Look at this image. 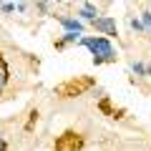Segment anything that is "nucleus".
Returning <instances> with one entry per match:
<instances>
[{
    "instance_id": "7ed1b4c3",
    "label": "nucleus",
    "mask_w": 151,
    "mask_h": 151,
    "mask_svg": "<svg viewBox=\"0 0 151 151\" xmlns=\"http://www.w3.org/2000/svg\"><path fill=\"white\" fill-rule=\"evenodd\" d=\"M81 149H83V136L73 129L63 131L53 144V151H81Z\"/></svg>"
},
{
    "instance_id": "39448f33",
    "label": "nucleus",
    "mask_w": 151,
    "mask_h": 151,
    "mask_svg": "<svg viewBox=\"0 0 151 151\" xmlns=\"http://www.w3.org/2000/svg\"><path fill=\"white\" fill-rule=\"evenodd\" d=\"M58 20H60V25H63L68 33L81 35V30H83V23H81V20H76V18H58Z\"/></svg>"
},
{
    "instance_id": "f8f14e48",
    "label": "nucleus",
    "mask_w": 151,
    "mask_h": 151,
    "mask_svg": "<svg viewBox=\"0 0 151 151\" xmlns=\"http://www.w3.org/2000/svg\"><path fill=\"white\" fill-rule=\"evenodd\" d=\"M131 25H134L136 30H144V23H141V20H136V18H134V20H131Z\"/></svg>"
},
{
    "instance_id": "9d476101",
    "label": "nucleus",
    "mask_w": 151,
    "mask_h": 151,
    "mask_svg": "<svg viewBox=\"0 0 151 151\" xmlns=\"http://www.w3.org/2000/svg\"><path fill=\"white\" fill-rule=\"evenodd\" d=\"M5 83H8V68H0V91L5 88Z\"/></svg>"
},
{
    "instance_id": "2eb2a0df",
    "label": "nucleus",
    "mask_w": 151,
    "mask_h": 151,
    "mask_svg": "<svg viewBox=\"0 0 151 151\" xmlns=\"http://www.w3.org/2000/svg\"><path fill=\"white\" fill-rule=\"evenodd\" d=\"M0 68H8V65H5V58H3V53H0Z\"/></svg>"
},
{
    "instance_id": "4468645a",
    "label": "nucleus",
    "mask_w": 151,
    "mask_h": 151,
    "mask_svg": "<svg viewBox=\"0 0 151 151\" xmlns=\"http://www.w3.org/2000/svg\"><path fill=\"white\" fill-rule=\"evenodd\" d=\"M0 8H3V10H5V13H10V10H15V5H10V3H3V5H0Z\"/></svg>"
},
{
    "instance_id": "ddd939ff",
    "label": "nucleus",
    "mask_w": 151,
    "mask_h": 151,
    "mask_svg": "<svg viewBox=\"0 0 151 151\" xmlns=\"http://www.w3.org/2000/svg\"><path fill=\"white\" fill-rule=\"evenodd\" d=\"M0 151H8V141L3 139V134H0Z\"/></svg>"
},
{
    "instance_id": "f257e3e1",
    "label": "nucleus",
    "mask_w": 151,
    "mask_h": 151,
    "mask_svg": "<svg viewBox=\"0 0 151 151\" xmlns=\"http://www.w3.org/2000/svg\"><path fill=\"white\" fill-rule=\"evenodd\" d=\"M81 43L86 48H91L93 53V63L96 65H103V63H113L116 60V50H113L111 40L103 35H88V38H81Z\"/></svg>"
},
{
    "instance_id": "6e6552de",
    "label": "nucleus",
    "mask_w": 151,
    "mask_h": 151,
    "mask_svg": "<svg viewBox=\"0 0 151 151\" xmlns=\"http://www.w3.org/2000/svg\"><path fill=\"white\" fill-rule=\"evenodd\" d=\"M98 108H101L106 116H113V108H111V98H101V103H98Z\"/></svg>"
},
{
    "instance_id": "423d86ee",
    "label": "nucleus",
    "mask_w": 151,
    "mask_h": 151,
    "mask_svg": "<svg viewBox=\"0 0 151 151\" xmlns=\"http://www.w3.org/2000/svg\"><path fill=\"white\" fill-rule=\"evenodd\" d=\"M78 15H81V18H86V20H96V18H98V10H96V8H93L91 5V3H86V5H83L81 8V10H78Z\"/></svg>"
},
{
    "instance_id": "f03ea898",
    "label": "nucleus",
    "mask_w": 151,
    "mask_h": 151,
    "mask_svg": "<svg viewBox=\"0 0 151 151\" xmlns=\"http://www.w3.org/2000/svg\"><path fill=\"white\" fill-rule=\"evenodd\" d=\"M96 86V78L93 76H76V78H68L63 81L60 86H55V96L60 98H76V96H83L88 88Z\"/></svg>"
},
{
    "instance_id": "20e7f679",
    "label": "nucleus",
    "mask_w": 151,
    "mask_h": 151,
    "mask_svg": "<svg viewBox=\"0 0 151 151\" xmlns=\"http://www.w3.org/2000/svg\"><path fill=\"white\" fill-rule=\"evenodd\" d=\"M93 28H96L98 33H103V38L108 35H116V20L108 15H98L96 20H93Z\"/></svg>"
},
{
    "instance_id": "0eeeda50",
    "label": "nucleus",
    "mask_w": 151,
    "mask_h": 151,
    "mask_svg": "<svg viewBox=\"0 0 151 151\" xmlns=\"http://www.w3.org/2000/svg\"><path fill=\"white\" fill-rule=\"evenodd\" d=\"M76 40H78V35H76V33H65L60 40H55V50H63L68 43H76Z\"/></svg>"
},
{
    "instance_id": "1a4fd4ad",
    "label": "nucleus",
    "mask_w": 151,
    "mask_h": 151,
    "mask_svg": "<svg viewBox=\"0 0 151 151\" xmlns=\"http://www.w3.org/2000/svg\"><path fill=\"white\" fill-rule=\"evenodd\" d=\"M35 121H38V111H30V119H28V124H25V131H30Z\"/></svg>"
},
{
    "instance_id": "9b49d317",
    "label": "nucleus",
    "mask_w": 151,
    "mask_h": 151,
    "mask_svg": "<svg viewBox=\"0 0 151 151\" xmlns=\"http://www.w3.org/2000/svg\"><path fill=\"white\" fill-rule=\"evenodd\" d=\"M134 73H146V65L144 63H134Z\"/></svg>"
}]
</instances>
